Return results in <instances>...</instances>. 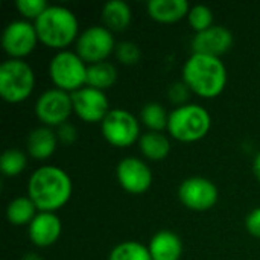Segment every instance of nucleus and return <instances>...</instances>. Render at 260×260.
Segmentation results:
<instances>
[{
    "label": "nucleus",
    "instance_id": "1",
    "mask_svg": "<svg viewBox=\"0 0 260 260\" xmlns=\"http://www.w3.org/2000/svg\"><path fill=\"white\" fill-rule=\"evenodd\" d=\"M73 192L70 175L53 165H46L32 172L27 181V197L34 201L38 212L56 213L62 209Z\"/></svg>",
    "mask_w": 260,
    "mask_h": 260
},
{
    "label": "nucleus",
    "instance_id": "2",
    "mask_svg": "<svg viewBox=\"0 0 260 260\" xmlns=\"http://www.w3.org/2000/svg\"><path fill=\"white\" fill-rule=\"evenodd\" d=\"M183 82L197 96L213 99L227 85V69L221 58L192 53L183 66Z\"/></svg>",
    "mask_w": 260,
    "mask_h": 260
},
{
    "label": "nucleus",
    "instance_id": "3",
    "mask_svg": "<svg viewBox=\"0 0 260 260\" xmlns=\"http://www.w3.org/2000/svg\"><path fill=\"white\" fill-rule=\"evenodd\" d=\"M41 44L58 52L67 50L79 37V23L75 12L66 6L49 5L43 15L34 23Z\"/></svg>",
    "mask_w": 260,
    "mask_h": 260
},
{
    "label": "nucleus",
    "instance_id": "4",
    "mask_svg": "<svg viewBox=\"0 0 260 260\" xmlns=\"http://www.w3.org/2000/svg\"><path fill=\"white\" fill-rule=\"evenodd\" d=\"M212 128L210 113L200 104H184L169 113L168 133L183 143H193L204 139Z\"/></svg>",
    "mask_w": 260,
    "mask_h": 260
},
{
    "label": "nucleus",
    "instance_id": "5",
    "mask_svg": "<svg viewBox=\"0 0 260 260\" xmlns=\"http://www.w3.org/2000/svg\"><path fill=\"white\" fill-rule=\"evenodd\" d=\"M35 88V73L24 59H6L0 66V96L8 104L24 102Z\"/></svg>",
    "mask_w": 260,
    "mask_h": 260
},
{
    "label": "nucleus",
    "instance_id": "6",
    "mask_svg": "<svg viewBox=\"0 0 260 260\" xmlns=\"http://www.w3.org/2000/svg\"><path fill=\"white\" fill-rule=\"evenodd\" d=\"M88 66L73 50L56 52L49 62V78L55 88L75 93L87 85Z\"/></svg>",
    "mask_w": 260,
    "mask_h": 260
},
{
    "label": "nucleus",
    "instance_id": "7",
    "mask_svg": "<svg viewBox=\"0 0 260 260\" xmlns=\"http://www.w3.org/2000/svg\"><path fill=\"white\" fill-rule=\"evenodd\" d=\"M101 133L114 148H129L140 139V120L128 110L113 108L101 123Z\"/></svg>",
    "mask_w": 260,
    "mask_h": 260
},
{
    "label": "nucleus",
    "instance_id": "8",
    "mask_svg": "<svg viewBox=\"0 0 260 260\" xmlns=\"http://www.w3.org/2000/svg\"><path fill=\"white\" fill-rule=\"evenodd\" d=\"M76 53L87 64H98L108 61L116 50V41L113 32L104 24H94L82 30L76 40Z\"/></svg>",
    "mask_w": 260,
    "mask_h": 260
},
{
    "label": "nucleus",
    "instance_id": "9",
    "mask_svg": "<svg viewBox=\"0 0 260 260\" xmlns=\"http://www.w3.org/2000/svg\"><path fill=\"white\" fill-rule=\"evenodd\" d=\"M73 113L72 94L59 88H49L43 91L35 102L37 119L49 128H58L69 122Z\"/></svg>",
    "mask_w": 260,
    "mask_h": 260
},
{
    "label": "nucleus",
    "instance_id": "10",
    "mask_svg": "<svg viewBox=\"0 0 260 260\" xmlns=\"http://www.w3.org/2000/svg\"><path fill=\"white\" fill-rule=\"evenodd\" d=\"M40 43L35 24L27 20H14L2 34V47L11 59H24Z\"/></svg>",
    "mask_w": 260,
    "mask_h": 260
},
{
    "label": "nucleus",
    "instance_id": "11",
    "mask_svg": "<svg viewBox=\"0 0 260 260\" xmlns=\"http://www.w3.org/2000/svg\"><path fill=\"white\" fill-rule=\"evenodd\" d=\"M180 203L193 212H207L219 200V190L213 181L204 177H189L178 187Z\"/></svg>",
    "mask_w": 260,
    "mask_h": 260
},
{
    "label": "nucleus",
    "instance_id": "12",
    "mask_svg": "<svg viewBox=\"0 0 260 260\" xmlns=\"http://www.w3.org/2000/svg\"><path fill=\"white\" fill-rule=\"evenodd\" d=\"M73 113L85 123H102L110 113V101L105 91L91 88L88 85L72 93Z\"/></svg>",
    "mask_w": 260,
    "mask_h": 260
},
{
    "label": "nucleus",
    "instance_id": "13",
    "mask_svg": "<svg viewBox=\"0 0 260 260\" xmlns=\"http://www.w3.org/2000/svg\"><path fill=\"white\" fill-rule=\"evenodd\" d=\"M116 178L120 187L131 195H142L152 184V172L145 160L137 157H125L117 163Z\"/></svg>",
    "mask_w": 260,
    "mask_h": 260
},
{
    "label": "nucleus",
    "instance_id": "14",
    "mask_svg": "<svg viewBox=\"0 0 260 260\" xmlns=\"http://www.w3.org/2000/svg\"><path fill=\"white\" fill-rule=\"evenodd\" d=\"M192 53H201L221 58L233 46V34L229 27L213 24L212 27L195 34L192 38Z\"/></svg>",
    "mask_w": 260,
    "mask_h": 260
},
{
    "label": "nucleus",
    "instance_id": "15",
    "mask_svg": "<svg viewBox=\"0 0 260 260\" xmlns=\"http://www.w3.org/2000/svg\"><path fill=\"white\" fill-rule=\"evenodd\" d=\"M62 224L56 213L50 212H38L34 221L27 227L29 241L37 248H47L56 244L61 238Z\"/></svg>",
    "mask_w": 260,
    "mask_h": 260
},
{
    "label": "nucleus",
    "instance_id": "16",
    "mask_svg": "<svg viewBox=\"0 0 260 260\" xmlns=\"http://www.w3.org/2000/svg\"><path fill=\"white\" fill-rule=\"evenodd\" d=\"M58 137H56V131H53V128L49 126H37L34 128L26 139V151L27 155L34 160L38 161H44L47 158H50L58 146Z\"/></svg>",
    "mask_w": 260,
    "mask_h": 260
},
{
    "label": "nucleus",
    "instance_id": "17",
    "mask_svg": "<svg viewBox=\"0 0 260 260\" xmlns=\"http://www.w3.org/2000/svg\"><path fill=\"white\" fill-rule=\"evenodd\" d=\"M148 250L152 260H180L183 256V242L177 233L161 230L151 238Z\"/></svg>",
    "mask_w": 260,
    "mask_h": 260
},
{
    "label": "nucleus",
    "instance_id": "18",
    "mask_svg": "<svg viewBox=\"0 0 260 260\" xmlns=\"http://www.w3.org/2000/svg\"><path fill=\"white\" fill-rule=\"evenodd\" d=\"M149 17L161 24H172L184 17L190 11L187 0H151L146 5Z\"/></svg>",
    "mask_w": 260,
    "mask_h": 260
},
{
    "label": "nucleus",
    "instance_id": "19",
    "mask_svg": "<svg viewBox=\"0 0 260 260\" xmlns=\"http://www.w3.org/2000/svg\"><path fill=\"white\" fill-rule=\"evenodd\" d=\"M102 23L111 32L125 30L133 21V11L123 0H110L102 6Z\"/></svg>",
    "mask_w": 260,
    "mask_h": 260
},
{
    "label": "nucleus",
    "instance_id": "20",
    "mask_svg": "<svg viewBox=\"0 0 260 260\" xmlns=\"http://www.w3.org/2000/svg\"><path fill=\"white\" fill-rule=\"evenodd\" d=\"M137 143L142 155L149 161H163L171 154V140L165 133L146 131Z\"/></svg>",
    "mask_w": 260,
    "mask_h": 260
},
{
    "label": "nucleus",
    "instance_id": "21",
    "mask_svg": "<svg viewBox=\"0 0 260 260\" xmlns=\"http://www.w3.org/2000/svg\"><path fill=\"white\" fill-rule=\"evenodd\" d=\"M37 215L38 209L29 197H17L12 201H9L6 207V219L9 221V224L17 227H29V224L34 221Z\"/></svg>",
    "mask_w": 260,
    "mask_h": 260
},
{
    "label": "nucleus",
    "instance_id": "22",
    "mask_svg": "<svg viewBox=\"0 0 260 260\" xmlns=\"http://www.w3.org/2000/svg\"><path fill=\"white\" fill-rule=\"evenodd\" d=\"M117 81V69L110 61L91 64L87 69V85L101 91L111 88Z\"/></svg>",
    "mask_w": 260,
    "mask_h": 260
},
{
    "label": "nucleus",
    "instance_id": "23",
    "mask_svg": "<svg viewBox=\"0 0 260 260\" xmlns=\"http://www.w3.org/2000/svg\"><path fill=\"white\" fill-rule=\"evenodd\" d=\"M140 122L148 131H157L163 133L168 129L169 122V113L166 108L158 102H149L142 107L140 110Z\"/></svg>",
    "mask_w": 260,
    "mask_h": 260
},
{
    "label": "nucleus",
    "instance_id": "24",
    "mask_svg": "<svg viewBox=\"0 0 260 260\" xmlns=\"http://www.w3.org/2000/svg\"><path fill=\"white\" fill-rule=\"evenodd\" d=\"M108 260H152V257L148 245L137 241H125L110 251Z\"/></svg>",
    "mask_w": 260,
    "mask_h": 260
},
{
    "label": "nucleus",
    "instance_id": "25",
    "mask_svg": "<svg viewBox=\"0 0 260 260\" xmlns=\"http://www.w3.org/2000/svg\"><path fill=\"white\" fill-rule=\"evenodd\" d=\"M27 165V155L17 148L6 149L0 157V169L5 177L20 175Z\"/></svg>",
    "mask_w": 260,
    "mask_h": 260
},
{
    "label": "nucleus",
    "instance_id": "26",
    "mask_svg": "<svg viewBox=\"0 0 260 260\" xmlns=\"http://www.w3.org/2000/svg\"><path fill=\"white\" fill-rule=\"evenodd\" d=\"M213 12L207 5H195L190 6V11L187 14V21L190 27L195 30V34L203 32L213 26Z\"/></svg>",
    "mask_w": 260,
    "mask_h": 260
},
{
    "label": "nucleus",
    "instance_id": "27",
    "mask_svg": "<svg viewBox=\"0 0 260 260\" xmlns=\"http://www.w3.org/2000/svg\"><path fill=\"white\" fill-rule=\"evenodd\" d=\"M15 8L18 14L23 17V20L27 21L32 20L35 23L43 15V12L49 8V5L46 0H17Z\"/></svg>",
    "mask_w": 260,
    "mask_h": 260
},
{
    "label": "nucleus",
    "instance_id": "28",
    "mask_svg": "<svg viewBox=\"0 0 260 260\" xmlns=\"http://www.w3.org/2000/svg\"><path fill=\"white\" fill-rule=\"evenodd\" d=\"M114 56L123 66H134V64H137L140 61L142 50L133 41H120V43L116 44Z\"/></svg>",
    "mask_w": 260,
    "mask_h": 260
},
{
    "label": "nucleus",
    "instance_id": "29",
    "mask_svg": "<svg viewBox=\"0 0 260 260\" xmlns=\"http://www.w3.org/2000/svg\"><path fill=\"white\" fill-rule=\"evenodd\" d=\"M56 137H58V142L59 143H62V145H72L78 139V129L70 122H66L64 125H61V126L56 128Z\"/></svg>",
    "mask_w": 260,
    "mask_h": 260
},
{
    "label": "nucleus",
    "instance_id": "30",
    "mask_svg": "<svg viewBox=\"0 0 260 260\" xmlns=\"http://www.w3.org/2000/svg\"><path fill=\"white\" fill-rule=\"evenodd\" d=\"M189 93H190V90H189V87L184 82H175L169 88V98H171L172 102L177 104V107L186 104V101L189 98Z\"/></svg>",
    "mask_w": 260,
    "mask_h": 260
},
{
    "label": "nucleus",
    "instance_id": "31",
    "mask_svg": "<svg viewBox=\"0 0 260 260\" xmlns=\"http://www.w3.org/2000/svg\"><path fill=\"white\" fill-rule=\"evenodd\" d=\"M245 227L251 236L260 239V207H256L254 210H251L248 213V216L245 219Z\"/></svg>",
    "mask_w": 260,
    "mask_h": 260
},
{
    "label": "nucleus",
    "instance_id": "32",
    "mask_svg": "<svg viewBox=\"0 0 260 260\" xmlns=\"http://www.w3.org/2000/svg\"><path fill=\"white\" fill-rule=\"evenodd\" d=\"M253 174H254V177L260 181V152L256 154V157L253 160Z\"/></svg>",
    "mask_w": 260,
    "mask_h": 260
},
{
    "label": "nucleus",
    "instance_id": "33",
    "mask_svg": "<svg viewBox=\"0 0 260 260\" xmlns=\"http://www.w3.org/2000/svg\"><path fill=\"white\" fill-rule=\"evenodd\" d=\"M21 260H44V259H43L40 254H37V253H32V251H30V253H26V254L21 257Z\"/></svg>",
    "mask_w": 260,
    "mask_h": 260
}]
</instances>
